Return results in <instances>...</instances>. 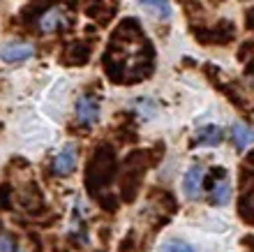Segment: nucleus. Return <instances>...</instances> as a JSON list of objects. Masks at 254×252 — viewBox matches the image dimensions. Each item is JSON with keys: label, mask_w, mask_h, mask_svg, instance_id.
Wrapping results in <instances>:
<instances>
[{"label": "nucleus", "mask_w": 254, "mask_h": 252, "mask_svg": "<svg viewBox=\"0 0 254 252\" xmlns=\"http://www.w3.org/2000/svg\"><path fill=\"white\" fill-rule=\"evenodd\" d=\"M157 252H196L192 246H188L185 241H178V239H169L164 241L160 246V250Z\"/></svg>", "instance_id": "10"}, {"label": "nucleus", "mask_w": 254, "mask_h": 252, "mask_svg": "<svg viewBox=\"0 0 254 252\" xmlns=\"http://www.w3.org/2000/svg\"><path fill=\"white\" fill-rule=\"evenodd\" d=\"M100 118V102L93 95H81L76 102V120L81 125H93Z\"/></svg>", "instance_id": "2"}, {"label": "nucleus", "mask_w": 254, "mask_h": 252, "mask_svg": "<svg viewBox=\"0 0 254 252\" xmlns=\"http://www.w3.org/2000/svg\"><path fill=\"white\" fill-rule=\"evenodd\" d=\"M150 14H155L157 19H169L171 16V5L169 0H139Z\"/></svg>", "instance_id": "8"}, {"label": "nucleus", "mask_w": 254, "mask_h": 252, "mask_svg": "<svg viewBox=\"0 0 254 252\" xmlns=\"http://www.w3.org/2000/svg\"><path fill=\"white\" fill-rule=\"evenodd\" d=\"M231 139H234L238 151H245V148L252 144V130H250L245 123H234V127H231Z\"/></svg>", "instance_id": "7"}, {"label": "nucleus", "mask_w": 254, "mask_h": 252, "mask_svg": "<svg viewBox=\"0 0 254 252\" xmlns=\"http://www.w3.org/2000/svg\"><path fill=\"white\" fill-rule=\"evenodd\" d=\"M210 197H213L215 204L224 206L229 199H231V183H229V178H222L217 180L213 185V192H210Z\"/></svg>", "instance_id": "9"}, {"label": "nucleus", "mask_w": 254, "mask_h": 252, "mask_svg": "<svg viewBox=\"0 0 254 252\" xmlns=\"http://www.w3.org/2000/svg\"><path fill=\"white\" fill-rule=\"evenodd\" d=\"M33 56H35V47L21 40H9L0 49V58L5 60V63H26Z\"/></svg>", "instance_id": "1"}, {"label": "nucleus", "mask_w": 254, "mask_h": 252, "mask_svg": "<svg viewBox=\"0 0 254 252\" xmlns=\"http://www.w3.org/2000/svg\"><path fill=\"white\" fill-rule=\"evenodd\" d=\"M222 139H224V130L217 125L199 127V130H196V137H194V141L201 144V146H217V144H222Z\"/></svg>", "instance_id": "6"}, {"label": "nucleus", "mask_w": 254, "mask_h": 252, "mask_svg": "<svg viewBox=\"0 0 254 252\" xmlns=\"http://www.w3.org/2000/svg\"><path fill=\"white\" fill-rule=\"evenodd\" d=\"M203 176H206V171H203V167H201V165H192L188 169L185 178H183V190H185V194H188L190 199H199V197H201Z\"/></svg>", "instance_id": "3"}, {"label": "nucleus", "mask_w": 254, "mask_h": 252, "mask_svg": "<svg viewBox=\"0 0 254 252\" xmlns=\"http://www.w3.org/2000/svg\"><path fill=\"white\" fill-rule=\"evenodd\" d=\"M74 167H76V148L69 144V146H65L61 153H58V155H56L54 169H56V173H58V176H67Z\"/></svg>", "instance_id": "5"}, {"label": "nucleus", "mask_w": 254, "mask_h": 252, "mask_svg": "<svg viewBox=\"0 0 254 252\" xmlns=\"http://www.w3.org/2000/svg\"><path fill=\"white\" fill-rule=\"evenodd\" d=\"M67 26V16L61 7H51L40 16V30L42 33H56L58 28Z\"/></svg>", "instance_id": "4"}, {"label": "nucleus", "mask_w": 254, "mask_h": 252, "mask_svg": "<svg viewBox=\"0 0 254 252\" xmlns=\"http://www.w3.org/2000/svg\"><path fill=\"white\" fill-rule=\"evenodd\" d=\"M0 252H23V248L7 234H0Z\"/></svg>", "instance_id": "11"}]
</instances>
